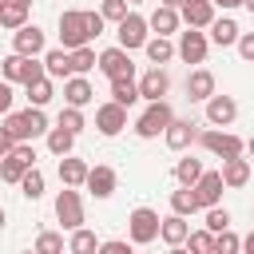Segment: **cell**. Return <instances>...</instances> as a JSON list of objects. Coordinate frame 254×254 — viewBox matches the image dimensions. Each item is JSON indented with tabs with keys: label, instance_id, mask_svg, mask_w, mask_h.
I'll return each instance as SVG.
<instances>
[{
	"label": "cell",
	"instance_id": "cell-1",
	"mask_svg": "<svg viewBox=\"0 0 254 254\" xmlns=\"http://www.w3.org/2000/svg\"><path fill=\"white\" fill-rule=\"evenodd\" d=\"M4 131H8L16 143H32V139L48 135L52 123H48L44 107H28V111H8V115H4Z\"/></svg>",
	"mask_w": 254,
	"mask_h": 254
},
{
	"label": "cell",
	"instance_id": "cell-2",
	"mask_svg": "<svg viewBox=\"0 0 254 254\" xmlns=\"http://www.w3.org/2000/svg\"><path fill=\"white\" fill-rule=\"evenodd\" d=\"M87 44H91V32H87V20H83V8H64L60 12V48L75 52V48H87Z\"/></svg>",
	"mask_w": 254,
	"mask_h": 254
},
{
	"label": "cell",
	"instance_id": "cell-3",
	"mask_svg": "<svg viewBox=\"0 0 254 254\" xmlns=\"http://www.w3.org/2000/svg\"><path fill=\"white\" fill-rule=\"evenodd\" d=\"M44 75V60L40 56H4L0 60V79L4 83H32V79H40Z\"/></svg>",
	"mask_w": 254,
	"mask_h": 254
},
{
	"label": "cell",
	"instance_id": "cell-4",
	"mask_svg": "<svg viewBox=\"0 0 254 254\" xmlns=\"http://www.w3.org/2000/svg\"><path fill=\"white\" fill-rule=\"evenodd\" d=\"M159 238V210L151 206H135L127 214V242L131 246H151Z\"/></svg>",
	"mask_w": 254,
	"mask_h": 254
},
{
	"label": "cell",
	"instance_id": "cell-5",
	"mask_svg": "<svg viewBox=\"0 0 254 254\" xmlns=\"http://www.w3.org/2000/svg\"><path fill=\"white\" fill-rule=\"evenodd\" d=\"M198 143H202V151H210L214 159L246 155V143H242L234 131H222V127H206V131H198Z\"/></svg>",
	"mask_w": 254,
	"mask_h": 254
},
{
	"label": "cell",
	"instance_id": "cell-6",
	"mask_svg": "<svg viewBox=\"0 0 254 254\" xmlns=\"http://www.w3.org/2000/svg\"><path fill=\"white\" fill-rule=\"evenodd\" d=\"M171 119H175V111H171V103H167V99L147 103V111L135 119V135H139V139H159V135L171 127Z\"/></svg>",
	"mask_w": 254,
	"mask_h": 254
},
{
	"label": "cell",
	"instance_id": "cell-7",
	"mask_svg": "<svg viewBox=\"0 0 254 254\" xmlns=\"http://www.w3.org/2000/svg\"><path fill=\"white\" fill-rule=\"evenodd\" d=\"M206 52H210V40H206V32H202V28H187V32H179L175 56H179L183 64L198 67V64H206Z\"/></svg>",
	"mask_w": 254,
	"mask_h": 254
},
{
	"label": "cell",
	"instance_id": "cell-8",
	"mask_svg": "<svg viewBox=\"0 0 254 254\" xmlns=\"http://www.w3.org/2000/svg\"><path fill=\"white\" fill-rule=\"evenodd\" d=\"M147 36H151V28H147V16H139V12H127V16L115 24V40H119V48H123V52L143 48V44H147Z\"/></svg>",
	"mask_w": 254,
	"mask_h": 254
},
{
	"label": "cell",
	"instance_id": "cell-9",
	"mask_svg": "<svg viewBox=\"0 0 254 254\" xmlns=\"http://www.w3.org/2000/svg\"><path fill=\"white\" fill-rule=\"evenodd\" d=\"M56 218L64 230H79L83 226V198H79V187H64L56 194Z\"/></svg>",
	"mask_w": 254,
	"mask_h": 254
},
{
	"label": "cell",
	"instance_id": "cell-10",
	"mask_svg": "<svg viewBox=\"0 0 254 254\" xmlns=\"http://www.w3.org/2000/svg\"><path fill=\"white\" fill-rule=\"evenodd\" d=\"M83 187H87V194H91V198H111V194H115V187H119V175H115V167L95 163V167H87Z\"/></svg>",
	"mask_w": 254,
	"mask_h": 254
},
{
	"label": "cell",
	"instance_id": "cell-11",
	"mask_svg": "<svg viewBox=\"0 0 254 254\" xmlns=\"http://www.w3.org/2000/svg\"><path fill=\"white\" fill-rule=\"evenodd\" d=\"M95 67H99L107 79H119V75H135L131 52H123L119 44H115V48H103V52H99V60H95Z\"/></svg>",
	"mask_w": 254,
	"mask_h": 254
},
{
	"label": "cell",
	"instance_id": "cell-12",
	"mask_svg": "<svg viewBox=\"0 0 254 254\" xmlns=\"http://www.w3.org/2000/svg\"><path fill=\"white\" fill-rule=\"evenodd\" d=\"M135 83H139V99H147V103H159V99H167V91H171L167 67H147Z\"/></svg>",
	"mask_w": 254,
	"mask_h": 254
},
{
	"label": "cell",
	"instance_id": "cell-13",
	"mask_svg": "<svg viewBox=\"0 0 254 254\" xmlns=\"http://www.w3.org/2000/svg\"><path fill=\"white\" fill-rule=\"evenodd\" d=\"M12 52L16 56H44L48 52V40H44V32L36 24H24V28L12 32Z\"/></svg>",
	"mask_w": 254,
	"mask_h": 254
},
{
	"label": "cell",
	"instance_id": "cell-14",
	"mask_svg": "<svg viewBox=\"0 0 254 254\" xmlns=\"http://www.w3.org/2000/svg\"><path fill=\"white\" fill-rule=\"evenodd\" d=\"M234 119H238V99L214 91V95L206 99V123H210V127H230Z\"/></svg>",
	"mask_w": 254,
	"mask_h": 254
},
{
	"label": "cell",
	"instance_id": "cell-15",
	"mask_svg": "<svg viewBox=\"0 0 254 254\" xmlns=\"http://www.w3.org/2000/svg\"><path fill=\"white\" fill-rule=\"evenodd\" d=\"M123 127H127V107H119V103H111V99L95 107V131H99V135L111 139V135H119Z\"/></svg>",
	"mask_w": 254,
	"mask_h": 254
},
{
	"label": "cell",
	"instance_id": "cell-16",
	"mask_svg": "<svg viewBox=\"0 0 254 254\" xmlns=\"http://www.w3.org/2000/svg\"><path fill=\"white\" fill-rule=\"evenodd\" d=\"M190 190H194V198H198V210H206V206H218V202H222V190H226V187H222V175H218V171H202Z\"/></svg>",
	"mask_w": 254,
	"mask_h": 254
},
{
	"label": "cell",
	"instance_id": "cell-17",
	"mask_svg": "<svg viewBox=\"0 0 254 254\" xmlns=\"http://www.w3.org/2000/svg\"><path fill=\"white\" fill-rule=\"evenodd\" d=\"M210 95H214V71L202 67V64L190 67V71H187V99H190V103H206Z\"/></svg>",
	"mask_w": 254,
	"mask_h": 254
},
{
	"label": "cell",
	"instance_id": "cell-18",
	"mask_svg": "<svg viewBox=\"0 0 254 254\" xmlns=\"http://www.w3.org/2000/svg\"><path fill=\"white\" fill-rule=\"evenodd\" d=\"M163 143L171 147V151H190V143H198V127L190 123V119H171V127L163 131Z\"/></svg>",
	"mask_w": 254,
	"mask_h": 254
},
{
	"label": "cell",
	"instance_id": "cell-19",
	"mask_svg": "<svg viewBox=\"0 0 254 254\" xmlns=\"http://www.w3.org/2000/svg\"><path fill=\"white\" fill-rule=\"evenodd\" d=\"M238 36H242V28H238V20H234V16H214V20H210V28H206V40H210V44H218V48H234V44H238Z\"/></svg>",
	"mask_w": 254,
	"mask_h": 254
},
{
	"label": "cell",
	"instance_id": "cell-20",
	"mask_svg": "<svg viewBox=\"0 0 254 254\" xmlns=\"http://www.w3.org/2000/svg\"><path fill=\"white\" fill-rule=\"evenodd\" d=\"M91 99H95V87L87 83V75H67L64 79V107H79L83 111Z\"/></svg>",
	"mask_w": 254,
	"mask_h": 254
},
{
	"label": "cell",
	"instance_id": "cell-21",
	"mask_svg": "<svg viewBox=\"0 0 254 254\" xmlns=\"http://www.w3.org/2000/svg\"><path fill=\"white\" fill-rule=\"evenodd\" d=\"M222 187L226 190H242L250 183V159L246 155H234V159H222Z\"/></svg>",
	"mask_w": 254,
	"mask_h": 254
},
{
	"label": "cell",
	"instance_id": "cell-22",
	"mask_svg": "<svg viewBox=\"0 0 254 254\" xmlns=\"http://www.w3.org/2000/svg\"><path fill=\"white\" fill-rule=\"evenodd\" d=\"M179 20H183L187 28H210L214 4H210V0H183V4H179Z\"/></svg>",
	"mask_w": 254,
	"mask_h": 254
},
{
	"label": "cell",
	"instance_id": "cell-23",
	"mask_svg": "<svg viewBox=\"0 0 254 254\" xmlns=\"http://www.w3.org/2000/svg\"><path fill=\"white\" fill-rule=\"evenodd\" d=\"M187 234H190V222L183 218V214H167V218H159V238L167 242V246H183L187 242Z\"/></svg>",
	"mask_w": 254,
	"mask_h": 254
},
{
	"label": "cell",
	"instance_id": "cell-24",
	"mask_svg": "<svg viewBox=\"0 0 254 254\" xmlns=\"http://www.w3.org/2000/svg\"><path fill=\"white\" fill-rule=\"evenodd\" d=\"M179 24H183V20H179V8H163V4H159V8L147 16V28H151L155 36H175Z\"/></svg>",
	"mask_w": 254,
	"mask_h": 254
},
{
	"label": "cell",
	"instance_id": "cell-25",
	"mask_svg": "<svg viewBox=\"0 0 254 254\" xmlns=\"http://www.w3.org/2000/svg\"><path fill=\"white\" fill-rule=\"evenodd\" d=\"M143 52H147L151 67H163V64H171V60H175V44H171V36H147Z\"/></svg>",
	"mask_w": 254,
	"mask_h": 254
},
{
	"label": "cell",
	"instance_id": "cell-26",
	"mask_svg": "<svg viewBox=\"0 0 254 254\" xmlns=\"http://www.w3.org/2000/svg\"><path fill=\"white\" fill-rule=\"evenodd\" d=\"M111 103H119V107H135V103H139V83H135V75L111 79Z\"/></svg>",
	"mask_w": 254,
	"mask_h": 254
},
{
	"label": "cell",
	"instance_id": "cell-27",
	"mask_svg": "<svg viewBox=\"0 0 254 254\" xmlns=\"http://www.w3.org/2000/svg\"><path fill=\"white\" fill-rule=\"evenodd\" d=\"M56 171H60V183L64 187H83V179H87V163L75 159V155H64Z\"/></svg>",
	"mask_w": 254,
	"mask_h": 254
},
{
	"label": "cell",
	"instance_id": "cell-28",
	"mask_svg": "<svg viewBox=\"0 0 254 254\" xmlns=\"http://www.w3.org/2000/svg\"><path fill=\"white\" fill-rule=\"evenodd\" d=\"M28 12H32V4H24V0H8V4L0 8V28H8V32L24 28V24H28Z\"/></svg>",
	"mask_w": 254,
	"mask_h": 254
},
{
	"label": "cell",
	"instance_id": "cell-29",
	"mask_svg": "<svg viewBox=\"0 0 254 254\" xmlns=\"http://www.w3.org/2000/svg\"><path fill=\"white\" fill-rule=\"evenodd\" d=\"M24 87H28V107H48L52 95H56L52 75H40V79H32V83H24Z\"/></svg>",
	"mask_w": 254,
	"mask_h": 254
},
{
	"label": "cell",
	"instance_id": "cell-30",
	"mask_svg": "<svg viewBox=\"0 0 254 254\" xmlns=\"http://www.w3.org/2000/svg\"><path fill=\"white\" fill-rule=\"evenodd\" d=\"M202 171H206V167H202V159L187 155V159H179V163H175V183H179V187H194Z\"/></svg>",
	"mask_w": 254,
	"mask_h": 254
},
{
	"label": "cell",
	"instance_id": "cell-31",
	"mask_svg": "<svg viewBox=\"0 0 254 254\" xmlns=\"http://www.w3.org/2000/svg\"><path fill=\"white\" fill-rule=\"evenodd\" d=\"M95 60H99V56H95L91 44H87V48H75V52H67V71H71V75H87V71L95 67Z\"/></svg>",
	"mask_w": 254,
	"mask_h": 254
},
{
	"label": "cell",
	"instance_id": "cell-32",
	"mask_svg": "<svg viewBox=\"0 0 254 254\" xmlns=\"http://www.w3.org/2000/svg\"><path fill=\"white\" fill-rule=\"evenodd\" d=\"M44 75H52V79H67V75H71L64 48H48V52H44Z\"/></svg>",
	"mask_w": 254,
	"mask_h": 254
},
{
	"label": "cell",
	"instance_id": "cell-33",
	"mask_svg": "<svg viewBox=\"0 0 254 254\" xmlns=\"http://www.w3.org/2000/svg\"><path fill=\"white\" fill-rule=\"evenodd\" d=\"M44 139H48V151H52L56 159H64V155H71V151H75V135H71V131H64V127H52Z\"/></svg>",
	"mask_w": 254,
	"mask_h": 254
},
{
	"label": "cell",
	"instance_id": "cell-34",
	"mask_svg": "<svg viewBox=\"0 0 254 254\" xmlns=\"http://www.w3.org/2000/svg\"><path fill=\"white\" fill-rule=\"evenodd\" d=\"M95 250H99V238H95V230H87V226L71 230V238H67V254H95Z\"/></svg>",
	"mask_w": 254,
	"mask_h": 254
},
{
	"label": "cell",
	"instance_id": "cell-35",
	"mask_svg": "<svg viewBox=\"0 0 254 254\" xmlns=\"http://www.w3.org/2000/svg\"><path fill=\"white\" fill-rule=\"evenodd\" d=\"M16 187H20V194H24V198H32V202H36V198H44V171H40V167H28V171H24V179H20Z\"/></svg>",
	"mask_w": 254,
	"mask_h": 254
},
{
	"label": "cell",
	"instance_id": "cell-36",
	"mask_svg": "<svg viewBox=\"0 0 254 254\" xmlns=\"http://www.w3.org/2000/svg\"><path fill=\"white\" fill-rule=\"evenodd\" d=\"M171 210H175V214H183V218L198 214V198H194V190H190V187H179V190H171Z\"/></svg>",
	"mask_w": 254,
	"mask_h": 254
},
{
	"label": "cell",
	"instance_id": "cell-37",
	"mask_svg": "<svg viewBox=\"0 0 254 254\" xmlns=\"http://www.w3.org/2000/svg\"><path fill=\"white\" fill-rule=\"evenodd\" d=\"M32 250H36V254H64L67 242H64V234H56V230H40V238H36Z\"/></svg>",
	"mask_w": 254,
	"mask_h": 254
},
{
	"label": "cell",
	"instance_id": "cell-38",
	"mask_svg": "<svg viewBox=\"0 0 254 254\" xmlns=\"http://www.w3.org/2000/svg\"><path fill=\"white\" fill-rule=\"evenodd\" d=\"M183 246H187L190 254H210V250H214V234H210L206 226H202V230H190Z\"/></svg>",
	"mask_w": 254,
	"mask_h": 254
},
{
	"label": "cell",
	"instance_id": "cell-39",
	"mask_svg": "<svg viewBox=\"0 0 254 254\" xmlns=\"http://www.w3.org/2000/svg\"><path fill=\"white\" fill-rule=\"evenodd\" d=\"M56 127H64V131L79 135V131L87 127V119H83V111H79V107H64V111H60V119H56Z\"/></svg>",
	"mask_w": 254,
	"mask_h": 254
},
{
	"label": "cell",
	"instance_id": "cell-40",
	"mask_svg": "<svg viewBox=\"0 0 254 254\" xmlns=\"http://www.w3.org/2000/svg\"><path fill=\"white\" fill-rule=\"evenodd\" d=\"M238 250H242V238H238L230 226L214 234V250H210V254H238Z\"/></svg>",
	"mask_w": 254,
	"mask_h": 254
},
{
	"label": "cell",
	"instance_id": "cell-41",
	"mask_svg": "<svg viewBox=\"0 0 254 254\" xmlns=\"http://www.w3.org/2000/svg\"><path fill=\"white\" fill-rule=\"evenodd\" d=\"M202 226H206L210 234H218V230H226V226H230V210H226L222 202H218V206H206V222H202Z\"/></svg>",
	"mask_w": 254,
	"mask_h": 254
},
{
	"label": "cell",
	"instance_id": "cell-42",
	"mask_svg": "<svg viewBox=\"0 0 254 254\" xmlns=\"http://www.w3.org/2000/svg\"><path fill=\"white\" fill-rule=\"evenodd\" d=\"M24 171H28V167H24L20 159H12V155L0 159V183H12V187H16V183L24 179Z\"/></svg>",
	"mask_w": 254,
	"mask_h": 254
},
{
	"label": "cell",
	"instance_id": "cell-43",
	"mask_svg": "<svg viewBox=\"0 0 254 254\" xmlns=\"http://www.w3.org/2000/svg\"><path fill=\"white\" fill-rule=\"evenodd\" d=\"M127 12H131V4H127V0H99V16H103L107 24H119Z\"/></svg>",
	"mask_w": 254,
	"mask_h": 254
},
{
	"label": "cell",
	"instance_id": "cell-44",
	"mask_svg": "<svg viewBox=\"0 0 254 254\" xmlns=\"http://www.w3.org/2000/svg\"><path fill=\"white\" fill-rule=\"evenodd\" d=\"M12 159H20L24 167H36V147L32 143H12V151H8Z\"/></svg>",
	"mask_w": 254,
	"mask_h": 254
},
{
	"label": "cell",
	"instance_id": "cell-45",
	"mask_svg": "<svg viewBox=\"0 0 254 254\" xmlns=\"http://www.w3.org/2000/svg\"><path fill=\"white\" fill-rule=\"evenodd\" d=\"M95 254H135L131 250V242L127 238H107V242H99V250Z\"/></svg>",
	"mask_w": 254,
	"mask_h": 254
},
{
	"label": "cell",
	"instance_id": "cell-46",
	"mask_svg": "<svg viewBox=\"0 0 254 254\" xmlns=\"http://www.w3.org/2000/svg\"><path fill=\"white\" fill-rule=\"evenodd\" d=\"M234 48H238V56H242V60H246V64H254V32H242V36H238V44H234Z\"/></svg>",
	"mask_w": 254,
	"mask_h": 254
},
{
	"label": "cell",
	"instance_id": "cell-47",
	"mask_svg": "<svg viewBox=\"0 0 254 254\" xmlns=\"http://www.w3.org/2000/svg\"><path fill=\"white\" fill-rule=\"evenodd\" d=\"M83 20H87V32H91V40H95V36H103V28H107V20H103L99 12H83Z\"/></svg>",
	"mask_w": 254,
	"mask_h": 254
},
{
	"label": "cell",
	"instance_id": "cell-48",
	"mask_svg": "<svg viewBox=\"0 0 254 254\" xmlns=\"http://www.w3.org/2000/svg\"><path fill=\"white\" fill-rule=\"evenodd\" d=\"M12 99H16V95H12V83H4V79H0V115H8V111H12Z\"/></svg>",
	"mask_w": 254,
	"mask_h": 254
},
{
	"label": "cell",
	"instance_id": "cell-49",
	"mask_svg": "<svg viewBox=\"0 0 254 254\" xmlns=\"http://www.w3.org/2000/svg\"><path fill=\"white\" fill-rule=\"evenodd\" d=\"M12 143H16V139H12V135H8V131H4V127H0V159H4V155H8V151H12Z\"/></svg>",
	"mask_w": 254,
	"mask_h": 254
},
{
	"label": "cell",
	"instance_id": "cell-50",
	"mask_svg": "<svg viewBox=\"0 0 254 254\" xmlns=\"http://www.w3.org/2000/svg\"><path fill=\"white\" fill-rule=\"evenodd\" d=\"M214 8H222V12H230V8H242V0H210Z\"/></svg>",
	"mask_w": 254,
	"mask_h": 254
},
{
	"label": "cell",
	"instance_id": "cell-51",
	"mask_svg": "<svg viewBox=\"0 0 254 254\" xmlns=\"http://www.w3.org/2000/svg\"><path fill=\"white\" fill-rule=\"evenodd\" d=\"M238 254H254V230L242 238V250H238Z\"/></svg>",
	"mask_w": 254,
	"mask_h": 254
},
{
	"label": "cell",
	"instance_id": "cell-52",
	"mask_svg": "<svg viewBox=\"0 0 254 254\" xmlns=\"http://www.w3.org/2000/svg\"><path fill=\"white\" fill-rule=\"evenodd\" d=\"M167 254H190L187 246H167Z\"/></svg>",
	"mask_w": 254,
	"mask_h": 254
},
{
	"label": "cell",
	"instance_id": "cell-53",
	"mask_svg": "<svg viewBox=\"0 0 254 254\" xmlns=\"http://www.w3.org/2000/svg\"><path fill=\"white\" fill-rule=\"evenodd\" d=\"M159 4H163V8H179L183 0H159Z\"/></svg>",
	"mask_w": 254,
	"mask_h": 254
},
{
	"label": "cell",
	"instance_id": "cell-54",
	"mask_svg": "<svg viewBox=\"0 0 254 254\" xmlns=\"http://www.w3.org/2000/svg\"><path fill=\"white\" fill-rule=\"evenodd\" d=\"M246 155H250V159H254V135H250V139H246Z\"/></svg>",
	"mask_w": 254,
	"mask_h": 254
},
{
	"label": "cell",
	"instance_id": "cell-55",
	"mask_svg": "<svg viewBox=\"0 0 254 254\" xmlns=\"http://www.w3.org/2000/svg\"><path fill=\"white\" fill-rule=\"evenodd\" d=\"M242 8H246V12H250V16H254V0H242Z\"/></svg>",
	"mask_w": 254,
	"mask_h": 254
},
{
	"label": "cell",
	"instance_id": "cell-56",
	"mask_svg": "<svg viewBox=\"0 0 254 254\" xmlns=\"http://www.w3.org/2000/svg\"><path fill=\"white\" fill-rule=\"evenodd\" d=\"M4 222H8V214H4V206H0V230H4Z\"/></svg>",
	"mask_w": 254,
	"mask_h": 254
},
{
	"label": "cell",
	"instance_id": "cell-57",
	"mask_svg": "<svg viewBox=\"0 0 254 254\" xmlns=\"http://www.w3.org/2000/svg\"><path fill=\"white\" fill-rule=\"evenodd\" d=\"M127 4H147V0H127Z\"/></svg>",
	"mask_w": 254,
	"mask_h": 254
},
{
	"label": "cell",
	"instance_id": "cell-58",
	"mask_svg": "<svg viewBox=\"0 0 254 254\" xmlns=\"http://www.w3.org/2000/svg\"><path fill=\"white\" fill-rule=\"evenodd\" d=\"M20 254H36V250H20Z\"/></svg>",
	"mask_w": 254,
	"mask_h": 254
},
{
	"label": "cell",
	"instance_id": "cell-59",
	"mask_svg": "<svg viewBox=\"0 0 254 254\" xmlns=\"http://www.w3.org/2000/svg\"><path fill=\"white\" fill-rule=\"evenodd\" d=\"M250 218H254V206H250Z\"/></svg>",
	"mask_w": 254,
	"mask_h": 254
},
{
	"label": "cell",
	"instance_id": "cell-60",
	"mask_svg": "<svg viewBox=\"0 0 254 254\" xmlns=\"http://www.w3.org/2000/svg\"><path fill=\"white\" fill-rule=\"evenodd\" d=\"M4 4H8V0H0V8H4Z\"/></svg>",
	"mask_w": 254,
	"mask_h": 254
},
{
	"label": "cell",
	"instance_id": "cell-61",
	"mask_svg": "<svg viewBox=\"0 0 254 254\" xmlns=\"http://www.w3.org/2000/svg\"><path fill=\"white\" fill-rule=\"evenodd\" d=\"M24 4H32V0H24Z\"/></svg>",
	"mask_w": 254,
	"mask_h": 254
},
{
	"label": "cell",
	"instance_id": "cell-62",
	"mask_svg": "<svg viewBox=\"0 0 254 254\" xmlns=\"http://www.w3.org/2000/svg\"><path fill=\"white\" fill-rule=\"evenodd\" d=\"M64 254H67V250H64Z\"/></svg>",
	"mask_w": 254,
	"mask_h": 254
}]
</instances>
